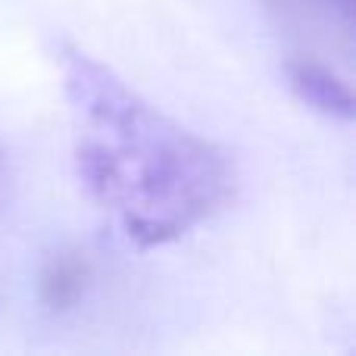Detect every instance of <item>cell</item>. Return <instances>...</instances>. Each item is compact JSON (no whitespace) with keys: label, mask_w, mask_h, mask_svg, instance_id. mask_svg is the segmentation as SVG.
I'll return each mask as SVG.
<instances>
[{"label":"cell","mask_w":356,"mask_h":356,"mask_svg":"<svg viewBox=\"0 0 356 356\" xmlns=\"http://www.w3.org/2000/svg\"><path fill=\"white\" fill-rule=\"evenodd\" d=\"M284 72H288V85L300 104L313 106L322 116L344 119V122L353 119L356 104L350 85L344 79H338L328 66H322L316 60H291L284 66Z\"/></svg>","instance_id":"cell-2"},{"label":"cell","mask_w":356,"mask_h":356,"mask_svg":"<svg viewBox=\"0 0 356 356\" xmlns=\"http://www.w3.org/2000/svg\"><path fill=\"white\" fill-rule=\"evenodd\" d=\"M334 6H338L341 13H344V19H350V13H353V0H332Z\"/></svg>","instance_id":"cell-4"},{"label":"cell","mask_w":356,"mask_h":356,"mask_svg":"<svg viewBox=\"0 0 356 356\" xmlns=\"http://www.w3.org/2000/svg\"><path fill=\"white\" fill-rule=\"evenodd\" d=\"M3 184H6V154L0 147V191H3Z\"/></svg>","instance_id":"cell-5"},{"label":"cell","mask_w":356,"mask_h":356,"mask_svg":"<svg viewBox=\"0 0 356 356\" xmlns=\"http://www.w3.org/2000/svg\"><path fill=\"white\" fill-rule=\"evenodd\" d=\"M88 282H91V269L79 253H56L44 266L38 288H41V300L50 309H69L81 300Z\"/></svg>","instance_id":"cell-3"},{"label":"cell","mask_w":356,"mask_h":356,"mask_svg":"<svg viewBox=\"0 0 356 356\" xmlns=\"http://www.w3.org/2000/svg\"><path fill=\"white\" fill-rule=\"evenodd\" d=\"M85 194L129 244L150 250L194 232L234 191V166L85 50L60 54Z\"/></svg>","instance_id":"cell-1"}]
</instances>
